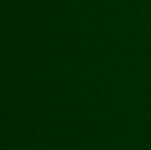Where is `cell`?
<instances>
[]
</instances>
